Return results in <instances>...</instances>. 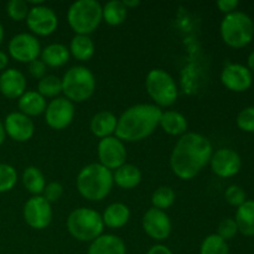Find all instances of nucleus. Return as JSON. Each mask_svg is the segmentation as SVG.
<instances>
[{"label": "nucleus", "instance_id": "423d86ee", "mask_svg": "<svg viewBox=\"0 0 254 254\" xmlns=\"http://www.w3.org/2000/svg\"><path fill=\"white\" fill-rule=\"evenodd\" d=\"M221 37L227 46L232 49H242L254 37V22L246 12H231L223 17L220 26Z\"/></svg>", "mask_w": 254, "mask_h": 254}, {"label": "nucleus", "instance_id": "6ab92c4d", "mask_svg": "<svg viewBox=\"0 0 254 254\" xmlns=\"http://www.w3.org/2000/svg\"><path fill=\"white\" fill-rule=\"evenodd\" d=\"M87 254H127V246L121 237L107 233L91 242Z\"/></svg>", "mask_w": 254, "mask_h": 254}, {"label": "nucleus", "instance_id": "f8f14e48", "mask_svg": "<svg viewBox=\"0 0 254 254\" xmlns=\"http://www.w3.org/2000/svg\"><path fill=\"white\" fill-rule=\"evenodd\" d=\"M99 164L113 171L127 163V149L123 141L116 135L101 139L97 146Z\"/></svg>", "mask_w": 254, "mask_h": 254}, {"label": "nucleus", "instance_id": "1a4fd4ad", "mask_svg": "<svg viewBox=\"0 0 254 254\" xmlns=\"http://www.w3.org/2000/svg\"><path fill=\"white\" fill-rule=\"evenodd\" d=\"M22 216L29 227L34 230H45L52 222L54 212L51 203L47 202L41 195L32 196L25 202L22 208Z\"/></svg>", "mask_w": 254, "mask_h": 254}, {"label": "nucleus", "instance_id": "bb28decb", "mask_svg": "<svg viewBox=\"0 0 254 254\" xmlns=\"http://www.w3.org/2000/svg\"><path fill=\"white\" fill-rule=\"evenodd\" d=\"M236 223L238 232L247 237L254 236V200H247L245 203L237 207L236 211Z\"/></svg>", "mask_w": 254, "mask_h": 254}, {"label": "nucleus", "instance_id": "c85d7f7f", "mask_svg": "<svg viewBox=\"0 0 254 254\" xmlns=\"http://www.w3.org/2000/svg\"><path fill=\"white\" fill-rule=\"evenodd\" d=\"M22 184L26 189L27 192L31 193L32 196H40L44 192V189L46 186V180L40 170L36 166H27L22 173Z\"/></svg>", "mask_w": 254, "mask_h": 254}, {"label": "nucleus", "instance_id": "aec40b11", "mask_svg": "<svg viewBox=\"0 0 254 254\" xmlns=\"http://www.w3.org/2000/svg\"><path fill=\"white\" fill-rule=\"evenodd\" d=\"M17 107L20 113L31 118L45 113L47 102L37 91H26L17 99Z\"/></svg>", "mask_w": 254, "mask_h": 254}, {"label": "nucleus", "instance_id": "39448f33", "mask_svg": "<svg viewBox=\"0 0 254 254\" xmlns=\"http://www.w3.org/2000/svg\"><path fill=\"white\" fill-rule=\"evenodd\" d=\"M61 81L62 93L72 103L88 101L96 91V77L84 66H73L67 69Z\"/></svg>", "mask_w": 254, "mask_h": 254}, {"label": "nucleus", "instance_id": "c03bdc74", "mask_svg": "<svg viewBox=\"0 0 254 254\" xmlns=\"http://www.w3.org/2000/svg\"><path fill=\"white\" fill-rule=\"evenodd\" d=\"M247 67L252 73H254V51L252 54L248 56V61H247Z\"/></svg>", "mask_w": 254, "mask_h": 254}, {"label": "nucleus", "instance_id": "c756f323", "mask_svg": "<svg viewBox=\"0 0 254 254\" xmlns=\"http://www.w3.org/2000/svg\"><path fill=\"white\" fill-rule=\"evenodd\" d=\"M37 92L44 98H57L62 93V81L55 74H46L37 82Z\"/></svg>", "mask_w": 254, "mask_h": 254}, {"label": "nucleus", "instance_id": "6e6552de", "mask_svg": "<svg viewBox=\"0 0 254 254\" xmlns=\"http://www.w3.org/2000/svg\"><path fill=\"white\" fill-rule=\"evenodd\" d=\"M145 88L154 104L159 108H166L176 103L179 97L178 86L170 73L161 68L149 71L145 78Z\"/></svg>", "mask_w": 254, "mask_h": 254}, {"label": "nucleus", "instance_id": "37998d69", "mask_svg": "<svg viewBox=\"0 0 254 254\" xmlns=\"http://www.w3.org/2000/svg\"><path fill=\"white\" fill-rule=\"evenodd\" d=\"M123 4L127 9L130 10V9H134V7L139 6V5H140V1H139V0H123Z\"/></svg>", "mask_w": 254, "mask_h": 254}, {"label": "nucleus", "instance_id": "2f4dec72", "mask_svg": "<svg viewBox=\"0 0 254 254\" xmlns=\"http://www.w3.org/2000/svg\"><path fill=\"white\" fill-rule=\"evenodd\" d=\"M200 254H230L228 243L216 233L208 235L200 246Z\"/></svg>", "mask_w": 254, "mask_h": 254}, {"label": "nucleus", "instance_id": "a878e982", "mask_svg": "<svg viewBox=\"0 0 254 254\" xmlns=\"http://www.w3.org/2000/svg\"><path fill=\"white\" fill-rule=\"evenodd\" d=\"M69 55L81 62L89 61L94 56L96 46L88 35H74L69 44Z\"/></svg>", "mask_w": 254, "mask_h": 254}, {"label": "nucleus", "instance_id": "e433bc0d", "mask_svg": "<svg viewBox=\"0 0 254 254\" xmlns=\"http://www.w3.org/2000/svg\"><path fill=\"white\" fill-rule=\"evenodd\" d=\"M237 233H238V227L235 218L228 217L221 221L220 225H218L217 233H216V235L220 236L222 240H225L226 242H227V241H231L232 238H235Z\"/></svg>", "mask_w": 254, "mask_h": 254}, {"label": "nucleus", "instance_id": "f704fd0d", "mask_svg": "<svg viewBox=\"0 0 254 254\" xmlns=\"http://www.w3.org/2000/svg\"><path fill=\"white\" fill-rule=\"evenodd\" d=\"M237 127L246 133H254V107H247L238 113Z\"/></svg>", "mask_w": 254, "mask_h": 254}, {"label": "nucleus", "instance_id": "49530a36", "mask_svg": "<svg viewBox=\"0 0 254 254\" xmlns=\"http://www.w3.org/2000/svg\"><path fill=\"white\" fill-rule=\"evenodd\" d=\"M2 39H4V27H2V25L0 24V45H1Z\"/></svg>", "mask_w": 254, "mask_h": 254}, {"label": "nucleus", "instance_id": "0eeeda50", "mask_svg": "<svg viewBox=\"0 0 254 254\" xmlns=\"http://www.w3.org/2000/svg\"><path fill=\"white\" fill-rule=\"evenodd\" d=\"M67 21L74 34L89 36L102 22V5L97 0H77L67 10Z\"/></svg>", "mask_w": 254, "mask_h": 254}, {"label": "nucleus", "instance_id": "ea45409f", "mask_svg": "<svg viewBox=\"0 0 254 254\" xmlns=\"http://www.w3.org/2000/svg\"><path fill=\"white\" fill-rule=\"evenodd\" d=\"M238 5H240V2L237 0H218L217 1L218 10L226 15L231 14V12H235Z\"/></svg>", "mask_w": 254, "mask_h": 254}, {"label": "nucleus", "instance_id": "f03ea898", "mask_svg": "<svg viewBox=\"0 0 254 254\" xmlns=\"http://www.w3.org/2000/svg\"><path fill=\"white\" fill-rule=\"evenodd\" d=\"M161 109L155 104L140 103L129 107L118 118L114 135L122 141L134 143L150 136L159 127Z\"/></svg>", "mask_w": 254, "mask_h": 254}, {"label": "nucleus", "instance_id": "72a5a7b5", "mask_svg": "<svg viewBox=\"0 0 254 254\" xmlns=\"http://www.w3.org/2000/svg\"><path fill=\"white\" fill-rule=\"evenodd\" d=\"M30 11L29 2L24 0H10L6 4V14L14 21L26 20Z\"/></svg>", "mask_w": 254, "mask_h": 254}, {"label": "nucleus", "instance_id": "2eb2a0df", "mask_svg": "<svg viewBox=\"0 0 254 254\" xmlns=\"http://www.w3.org/2000/svg\"><path fill=\"white\" fill-rule=\"evenodd\" d=\"M210 165L212 173L216 174L218 178L228 179L240 173L242 168V160L237 151L230 148H222L213 151Z\"/></svg>", "mask_w": 254, "mask_h": 254}, {"label": "nucleus", "instance_id": "9b49d317", "mask_svg": "<svg viewBox=\"0 0 254 254\" xmlns=\"http://www.w3.org/2000/svg\"><path fill=\"white\" fill-rule=\"evenodd\" d=\"M45 122L47 126L55 130H64L73 122L76 109L74 103L66 97H57L47 103L45 111Z\"/></svg>", "mask_w": 254, "mask_h": 254}, {"label": "nucleus", "instance_id": "c9c22d12", "mask_svg": "<svg viewBox=\"0 0 254 254\" xmlns=\"http://www.w3.org/2000/svg\"><path fill=\"white\" fill-rule=\"evenodd\" d=\"M225 198L231 206H235V207H240L242 203L247 201L245 190L238 185L228 186L225 191Z\"/></svg>", "mask_w": 254, "mask_h": 254}, {"label": "nucleus", "instance_id": "dca6fc26", "mask_svg": "<svg viewBox=\"0 0 254 254\" xmlns=\"http://www.w3.org/2000/svg\"><path fill=\"white\" fill-rule=\"evenodd\" d=\"M221 82L230 91L241 93L251 88L253 73L245 64H228L221 72Z\"/></svg>", "mask_w": 254, "mask_h": 254}, {"label": "nucleus", "instance_id": "9d476101", "mask_svg": "<svg viewBox=\"0 0 254 254\" xmlns=\"http://www.w3.org/2000/svg\"><path fill=\"white\" fill-rule=\"evenodd\" d=\"M26 25L34 36H50L59 26V17L54 9L41 4L30 7Z\"/></svg>", "mask_w": 254, "mask_h": 254}, {"label": "nucleus", "instance_id": "f257e3e1", "mask_svg": "<svg viewBox=\"0 0 254 254\" xmlns=\"http://www.w3.org/2000/svg\"><path fill=\"white\" fill-rule=\"evenodd\" d=\"M213 148L208 138L188 131L180 136L171 151L170 168L181 180H191L210 164Z\"/></svg>", "mask_w": 254, "mask_h": 254}, {"label": "nucleus", "instance_id": "7ed1b4c3", "mask_svg": "<svg viewBox=\"0 0 254 254\" xmlns=\"http://www.w3.org/2000/svg\"><path fill=\"white\" fill-rule=\"evenodd\" d=\"M113 185V171L108 170L99 163L83 166L76 179L79 195L93 202L104 200L111 193Z\"/></svg>", "mask_w": 254, "mask_h": 254}, {"label": "nucleus", "instance_id": "4c0bfd02", "mask_svg": "<svg viewBox=\"0 0 254 254\" xmlns=\"http://www.w3.org/2000/svg\"><path fill=\"white\" fill-rule=\"evenodd\" d=\"M62 195H64V186L57 181H51V183L46 184L41 196L47 202L54 203L57 202L62 197Z\"/></svg>", "mask_w": 254, "mask_h": 254}, {"label": "nucleus", "instance_id": "b1692460", "mask_svg": "<svg viewBox=\"0 0 254 254\" xmlns=\"http://www.w3.org/2000/svg\"><path fill=\"white\" fill-rule=\"evenodd\" d=\"M113 181L118 188L123 190H131L135 189L141 181V171L140 169L133 164L126 163L114 170Z\"/></svg>", "mask_w": 254, "mask_h": 254}, {"label": "nucleus", "instance_id": "58836bf2", "mask_svg": "<svg viewBox=\"0 0 254 254\" xmlns=\"http://www.w3.org/2000/svg\"><path fill=\"white\" fill-rule=\"evenodd\" d=\"M29 72L35 79H39L40 81V79L44 78L47 74V66L41 61V60L36 59L29 64Z\"/></svg>", "mask_w": 254, "mask_h": 254}, {"label": "nucleus", "instance_id": "20e7f679", "mask_svg": "<svg viewBox=\"0 0 254 254\" xmlns=\"http://www.w3.org/2000/svg\"><path fill=\"white\" fill-rule=\"evenodd\" d=\"M66 227L74 240L79 242H93L103 235L104 223L98 211L89 207H78L68 215Z\"/></svg>", "mask_w": 254, "mask_h": 254}, {"label": "nucleus", "instance_id": "cd10ccee", "mask_svg": "<svg viewBox=\"0 0 254 254\" xmlns=\"http://www.w3.org/2000/svg\"><path fill=\"white\" fill-rule=\"evenodd\" d=\"M128 9L121 0H111L102 6V21L111 26H118L127 20Z\"/></svg>", "mask_w": 254, "mask_h": 254}, {"label": "nucleus", "instance_id": "5701e85b", "mask_svg": "<svg viewBox=\"0 0 254 254\" xmlns=\"http://www.w3.org/2000/svg\"><path fill=\"white\" fill-rule=\"evenodd\" d=\"M129 218H130V210L128 206L122 202L111 203L102 215L104 227L112 228V230L124 227L129 222Z\"/></svg>", "mask_w": 254, "mask_h": 254}, {"label": "nucleus", "instance_id": "ddd939ff", "mask_svg": "<svg viewBox=\"0 0 254 254\" xmlns=\"http://www.w3.org/2000/svg\"><path fill=\"white\" fill-rule=\"evenodd\" d=\"M7 50L15 61L29 64L34 60L39 59L42 49L36 36L29 32H21L10 40Z\"/></svg>", "mask_w": 254, "mask_h": 254}, {"label": "nucleus", "instance_id": "a19ab883", "mask_svg": "<svg viewBox=\"0 0 254 254\" xmlns=\"http://www.w3.org/2000/svg\"><path fill=\"white\" fill-rule=\"evenodd\" d=\"M146 254H174L173 251L169 247L164 245H155L151 248H149V251Z\"/></svg>", "mask_w": 254, "mask_h": 254}, {"label": "nucleus", "instance_id": "393cba45", "mask_svg": "<svg viewBox=\"0 0 254 254\" xmlns=\"http://www.w3.org/2000/svg\"><path fill=\"white\" fill-rule=\"evenodd\" d=\"M41 61L46 64L47 67H52V68H57V67H62L69 61V50L67 46L62 44H50L46 47L41 50Z\"/></svg>", "mask_w": 254, "mask_h": 254}, {"label": "nucleus", "instance_id": "4468645a", "mask_svg": "<svg viewBox=\"0 0 254 254\" xmlns=\"http://www.w3.org/2000/svg\"><path fill=\"white\" fill-rule=\"evenodd\" d=\"M141 226H143V230L146 236H149L151 240L156 241V242H163V241L168 240L171 230H173L171 220L166 211H161L154 207L149 208L144 213Z\"/></svg>", "mask_w": 254, "mask_h": 254}, {"label": "nucleus", "instance_id": "473e14b6", "mask_svg": "<svg viewBox=\"0 0 254 254\" xmlns=\"http://www.w3.org/2000/svg\"><path fill=\"white\" fill-rule=\"evenodd\" d=\"M17 183V173L14 166L0 164V193L12 190Z\"/></svg>", "mask_w": 254, "mask_h": 254}, {"label": "nucleus", "instance_id": "a211bd4d", "mask_svg": "<svg viewBox=\"0 0 254 254\" xmlns=\"http://www.w3.org/2000/svg\"><path fill=\"white\" fill-rule=\"evenodd\" d=\"M27 82L24 73L16 68H7L0 74V92L9 99H19L26 92Z\"/></svg>", "mask_w": 254, "mask_h": 254}, {"label": "nucleus", "instance_id": "a18cd8bd", "mask_svg": "<svg viewBox=\"0 0 254 254\" xmlns=\"http://www.w3.org/2000/svg\"><path fill=\"white\" fill-rule=\"evenodd\" d=\"M5 136H6V133H5L4 124H2V122L0 121V145H1V144L4 143V140H5Z\"/></svg>", "mask_w": 254, "mask_h": 254}, {"label": "nucleus", "instance_id": "7c9ffc66", "mask_svg": "<svg viewBox=\"0 0 254 254\" xmlns=\"http://www.w3.org/2000/svg\"><path fill=\"white\" fill-rule=\"evenodd\" d=\"M176 200V193L170 186H160L151 195V203L154 208L166 211L174 205Z\"/></svg>", "mask_w": 254, "mask_h": 254}, {"label": "nucleus", "instance_id": "79ce46f5", "mask_svg": "<svg viewBox=\"0 0 254 254\" xmlns=\"http://www.w3.org/2000/svg\"><path fill=\"white\" fill-rule=\"evenodd\" d=\"M7 64H9V57L4 51L0 50V71H5Z\"/></svg>", "mask_w": 254, "mask_h": 254}, {"label": "nucleus", "instance_id": "4be33fe9", "mask_svg": "<svg viewBox=\"0 0 254 254\" xmlns=\"http://www.w3.org/2000/svg\"><path fill=\"white\" fill-rule=\"evenodd\" d=\"M159 127H161L164 131L169 135L181 136L188 133V119L184 114L176 111L161 112Z\"/></svg>", "mask_w": 254, "mask_h": 254}, {"label": "nucleus", "instance_id": "f3484780", "mask_svg": "<svg viewBox=\"0 0 254 254\" xmlns=\"http://www.w3.org/2000/svg\"><path fill=\"white\" fill-rule=\"evenodd\" d=\"M2 124L6 135L19 143L30 140L35 134V124L32 119L20 112L7 114Z\"/></svg>", "mask_w": 254, "mask_h": 254}, {"label": "nucleus", "instance_id": "412c9836", "mask_svg": "<svg viewBox=\"0 0 254 254\" xmlns=\"http://www.w3.org/2000/svg\"><path fill=\"white\" fill-rule=\"evenodd\" d=\"M118 118L109 111H102L91 119V131L99 139L108 138L116 133Z\"/></svg>", "mask_w": 254, "mask_h": 254}]
</instances>
